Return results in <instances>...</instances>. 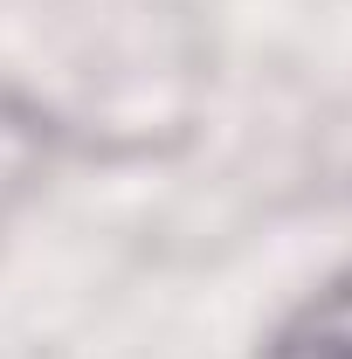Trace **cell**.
Returning a JSON list of instances; mask_svg holds the SVG:
<instances>
[{
	"label": "cell",
	"instance_id": "7a4b0ae2",
	"mask_svg": "<svg viewBox=\"0 0 352 359\" xmlns=\"http://www.w3.org/2000/svg\"><path fill=\"white\" fill-rule=\"evenodd\" d=\"M256 359H352V263L311 283L290 311L269 325Z\"/></svg>",
	"mask_w": 352,
	"mask_h": 359
},
{
	"label": "cell",
	"instance_id": "6da1fadb",
	"mask_svg": "<svg viewBox=\"0 0 352 359\" xmlns=\"http://www.w3.org/2000/svg\"><path fill=\"white\" fill-rule=\"evenodd\" d=\"M55 152H62V125L48 118L28 90L0 83V222L21 215L55 173Z\"/></svg>",
	"mask_w": 352,
	"mask_h": 359
}]
</instances>
